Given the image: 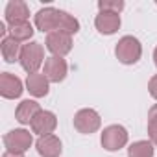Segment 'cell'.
<instances>
[{"instance_id": "obj_21", "label": "cell", "mask_w": 157, "mask_h": 157, "mask_svg": "<svg viewBox=\"0 0 157 157\" xmlns=\"http://www.w3.org/2000/svg\"><path fill=\"white\" fill-rule=\"evenodd\" d=\"M148 126H157V104L148 111Z\"/></svg>"}, {"instance_id": "obj_5", "label": "cell", "mask_w": 157, "mask_h": 157, "mask_svg": "<svg viewBox=\"0 0 157 157\" xmlns=\"http://www.w3.org/2000/svg\"><path fill=\"white\" fill-rule=\"evenodd\" d=\"M100 126H102V118L91 107L80 109V111L74 115V128L80 131V133H83V135H91V133L98 131Z\"/></svg>"}, {"instance_id": "obj_18", "label": "cell", "mask_w": 157, "mask_h": 157, "mask_svg": "<svg viewBox=\"0 0 157 157\" xmlns=\"http://www.w3.org/2000/svg\"><path fill=\"white\" fill-rule=\"evenodd\" d=\"M33 26L30 24V22H19V24H13V26H10V35L13 37V39H17L19 43H22V41H30L32 37H33Z\"/></svg>"}, {"instance_id": "obj_17", "label": "cell", "mask_w": 157, "mask_h": 157, "mask_svg": "<svg viewBox=\"0 0 157 157\" xmlns=\"http://www.w3.org/2000/svg\"><path fill=\"white\" fill-rule=\"evenodd\" d=\"M57 32H63V33H68V35H74L80 32V22L78 19L63 10H59V26H57Z\"/></svg>"}, {"instance_id": "obj_13", "label": "cell", "mask_w": 157, "mask_h": 157, "mask_svg": "<svg viewBox=\"0 0 157 157\" xmlns=\"http://www.w3.org/2000/svg\"><path fill=\"white\" fill-rule=\"evenodd\" d=\"M35 146H37V151H39L41 157H59L61 151H63V144H61L59 137H56L54 133L39 137Z\"/></svg>"}, {"instance_id": "obj_2", "label": "cell", "mask_w": 157, "mask_h": 157, "mask_svg": "<svg viewBox=\"0 0 157 157\" xmlns=\"http://www.w3.org/2000/svg\"><path fill=\"white\" fill-rule=\"evenodd\" d=\"M44 61H46L44 59V48H43L41 43L32 41V43H28V44L22 46V52H21V67L28 74H35Z\"/></svg>"}, {"instance_id": "obj_16", "label": "cell", "mask_w": 157, "mask_h": 157, "mask_svg": "<svg viewBox=\"0 0 157 157\" xmlns=\"http://www.w3.org/2000/svg\"><path fill=\"white\" fill-rule=\"evenodd\" d=\"M0 52H2V57L6 63H15V61H21V52H22V46L17 39H13L11 35L4 37L2 43H0Z\"/></svg>"}, {"instance_id": "obj_9", "label": "cell", "mask_w": 157, "mask_h": 157, "mask_svg": "<svg viewBox=\"0 0 157 157\" xmlns=\"http://www.w3.org/2000/svg\"><path fill=\"white\" fill-rule=\"evenodd\" d=\"M22 82L11 72H2L0 74V94L8 100H15L22 94Z\"/></svg>"}, {"instance_id": "obj_23", "label": "cell", "mask_w": 157, "mask_h": 157, "mask_svg": "<svg viewBox=\"0 0 157 157\" xmlns=\"http://www.w3.org/2000/svg\"><path fill=\"white\" fill-rule=\"evenodd\" d=\"M148 137L153 146H157V126H148Z\"/></svg>"}, {"instance_id": "obj_20", "label": "cell", "mask_w": 157, "mask_h": 157, "mask_svg": "<svg viewBox=\"0 0 157 157\" xmlns=\"http://www.w3.org/2000/svg\"><path fill=\"white\" fill-rule=\"evenodd\" d=\"M98 10L120 15V11L124 10V2H122V0H100V2H98Z\"/></svg>"}, {"instance_id": "obj_24", "label": "cell", "mask_w": 157, "mask_h": 157, "mask_svg": "<svg viewBox=\"0 0 157 157\" xmlns=\"http://www.w3.org/2000/svg\"><path fill=\"white\" fill-rule=\"evenodd\" d=\"M2 157H24V155H21V153H11V151H6Z\"/></svg>"}, {"instance_id": "obj_8", "label": "cell", "mask_w": 157, "mask_h": 157, "mask_svg": "<svg viewBox=\"0 0 157 157\" xmlns=\"http://www.w3.org/2000/svg\"><path fill=\"white\" fill-rule=\"evenodd\" d=\"M67 72H68V65L63 57H57V56H50L46 57L44 61V70L43 74L48 78L50 83H59L67 78Z\"/></svg>"}, {"instance_id": "obj_7", "label": "cell", "mask_w": 157, "mask_h": 157, "mask_svg": "<svg viewBox=\"0 0 157 157\" xmlns=\"http://www.w3.org/2000/svg\"><path fill=\"white\" fill-rule=\"evenodd\" d=\"M46 48L52 56L63 57L72 50V35L63 32H52L46 35Z\"/></svg>"}, {"instance_id": "obj_3", "label": "cell", "mask_w": 157, "mask_h": 157, "mask_svg": "<svg viewBox=\"0 0 157 157\" xmlns=\"http://www.w3.org/2000/svg\"><path fill=\"white\" fill-rule=\"evenodd\" d=\"M128 139H129L128 129L120 124H113V126H107L102 131L100 142L107 151H117V150H120L128 144Z\"/></svg>"}, {"instance_id": "obj_22", "label": "cell", "mask_w": 157, "mask_h": 157, "mask_svg": "<svg viewBox=\"0 0 157 157\" xmlns=\"http://www.w3.org/2000/svg\"><path fill=\"white\" fill-rule=\"evenodd\" d=\"M148 91H150L151 98H155V100H157V74L150 80V83H148Z\"/></svg>"}, {"instance_id": "obj_1", "label": "cell", "mask_w": 157, "mask_h": 157, "mask_svg": "<svg viewBox=\"0 0 157 157\" xmlns=\"http://www.w3.org/2000/svg\"><path fill=\"white\" fill-rule=\"evenodd\" d=\"M115 56L124 65H135L142 56V44L137 37L124 35L115 46Z\"/></svg>"}, {"instance_id": "obj_15", "label": "cell", "mask_w": 157, "mask_h": 157, "mask_svg": "<svg viewBox=\"0 0 157 157\" xmlns=\"http://www.w3.org/2000/svg\"><path fill=\"white\" fill-rule=\"evenodd\" d=\"M39 111H43V109L35 100H22L19 104V107L15 109V118L21 124H32V120L37 117Z\"/></svg>"}, {"instance_id": "obj_14", "label": "cell", "mask_w": 157, "mask_h": 157, "mask_svg": "<svg viewBox=\"0 0 157 157\" xmlns=\"http://www.w3.org/2000/svg\"><path fill=\"white\" fill-rule=\"evenodd\" d=\"M26 89L32 96L35 98H43L48 94L50 91V82L48 78L43 72H35V74H28V80H26Z\"/></svg>"}, {"instance_id": "obj_11", "label": "cell", "mask_w": 157, "mask_h": 157, "mask_svg": "<svg viewBox=\"0 0 157 157\" xmlns=\"http://www.w3.org/2000/svg\"><path fill=\"white\" fill-rule=\"evenodd\" d=\"M6 22L10 26L13 24H19V22H28L30 19V8L26 2H22V0H11V2H8L6 6Z\"/></svg>"}, {"instance_id": "obj_19", "label": "cell", "mask_w": 157, "mask_h": 157, "mask_svg": "<svg viewBox=\"0 0 157 157\" xmlns=\"http://www.w3.org/2000/svg\"><path fill=\"white\" fill-rule=\"evenodd\" d=\"M128 157H153V144L150 140H137L129 144Z\"/></svg>"}, {"instance_id": "obj_4", "label": "cell", "mask_w": 157, "mask_h": 157, "mask_svg": "<svg viewBox=\"0 0 157 157\" xmlns=\"http://www.w3.org/2000/svg\"><path fill=\"white\" fill-rule=\"evenodd\" d=\"M33 144V137L30 131L26 129H11L10 133L4 135V146H6V151H11V153H21L24 155L30 146Z\"/></svg>"}, {"instance_id": "obj_10", "label": "cell", "mask_w": 157, "mask_h": 157, "mask_svg": "<svg viewBox=\"0 0 157 157\" xmlns=\"http://www.w3.org/2000/svg\"><path fill=\"white\" fill-rule=\"evenodd\" d=\"M30 126H32V131L37 133L39 137L52 135L56 126H57V118H56V115L52 111H39Z\"/></svg>"}, {"instance_id": "obj_25", "label": "cell", "mask_w": 157, "mask_h": 157, "mask_svg": "<svg viewBox=\"0 0 157 157\" xmlns=\"http://www.w3.org/2000/svg\"><path fill=\"white\" fill-rule=\"evenodd\" d=\"M153 63H155V67H157V46H155V50H153Z\"/></svg>"}, {"instance_id": "obj_6", "label": "cell", "mask_w": 157, "mask_h": 157, "mask_svg": "<svg viewBox=\"0 0 157 157\" xmlns=\"http://www.w3.org/2000/svg\"><path fill=\"white\" fill-rule=\"evenodd\" d=\"M57 26H59V10L46 6L35 13V28L41 30L43 33L57 32Z\"/></svg>"}, {"instance_id": "obj_12", "label": "cell", "mask_w": 157, "mask_h": 157, "mask_svg": "<svg viewBox=\"0 0 157 157\" xmlns=\"http://www.w3.org/2000/svg\"><path fill=\"white\" fill-rule=\"evenodd\" d=\"M94 26L100 33L113 35L120 28V15L111 11H98V15L94 17Z\"/></svg>"}]
</instances>
